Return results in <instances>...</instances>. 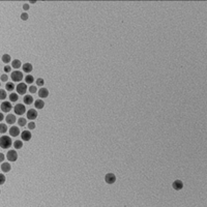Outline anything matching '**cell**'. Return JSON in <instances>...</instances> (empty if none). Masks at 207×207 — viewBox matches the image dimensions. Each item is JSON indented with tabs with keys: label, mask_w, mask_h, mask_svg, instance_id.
Segmentation results:
<instances>
[{
	"label": "cell",
	"mask_w": 207,
	"mask_h": 207,
	"mask_svg": "<svg viewBox=\"0 0 207 207\" xmlns=\"http://www.w3.org/2000/svg\"><path fill=\"white\" fill-rule=\"evenodd\" d=\"M36 84H37L38 86H43V85L45 84V81H44V79H41V78H38V79L36 80Z\"/></svg>",
	"instance_id": "cell-27"
},
{
	"label": "cell",
	"mask_w": 207,
	"mask_h": 207,
	"mask_svg": "<svg viewBox=\"0 0 207 207\" xmlns=\"http://www.w3.org/2000/svg\"><path fill=\"white\" fill-rule=\"evenodd\" d=\"M11 66L13 67H15V68H19V67H21V61L20 60H14L13 62H11Z\"/></svg>",
	"instance_id": "cell-18"
},
{
	"label": "cell",
	"mask_w": 207,
	"mask_h": 207,
	"mask_svg": "<svg viewBox=\"0 0 207 207\" xmlns=\"http://www.w3.org/2000/svg\"><path fill=\"white\" fill-rule=\"evenodd\" d=\"M34 106H35V108L37 109H43L45 107V103L43 100H36L35 103H34Z\"/></svg>",
	"instance_id": "cell-15"
},
{
	"label": "cell",
	"mask_w": 207,
	"mask_h": 207,
	"mask_svg": "<svg viewBox=\"0 0 207 207\" xmlns=\"http://www.w3.org/2000/svg\"><path fill=\"white\" fill-rule=\"evenodd\" d=\"M6 130H7V126H6V124H3V123L0 124V133H1V134H4V133H6Z\"/></svg>",
	"instance_id": "cell-20"
},
{
	"label": "cell",
	"mask_w": 207,
	"mask_h": 207,
	"mask_svg": "<svg viewBox=\"0 0 207 207\" xmlns=\"http://www.w3.org/2000/svg\"><path fill=\"white\" fill-rule=\"evenodd\" d=\"M18 123H19V125H20V126H24L25 124H27V121H26V119H25V118L21 117V118H19V120H18Z\"/></svg>",
	"instance_id": "cell-25"
},
{
	"label": "cell",
	"mask_w": 207,
	"mask_h": 207,
	"mask_svg": "<svg viewBox=\"0 0 207 207\" xmlns=\"http://www.w3.org/2000/svg\"><path fill=\"white\" fill-rule=\"evenodd\" d=\"M4 72L5 73H9L10 72V66H8V65L7 66H4Z\"/></svg>",
	"instance_id": "cell-33"
},
{
	"label": "cell",
	"mask_w": 207,
	"mask_h": 207,
	"mask_svg": "<svg viewBox=\"0 0 207 207\" xmlns=\"http://www.w3.org/2000/svg\"><path fill=\"white\" fill-rule=\"evenodd\" d=\"M3 118H4L3 114H2V113H0V121H2V120H3Z\"/></svg>",
	"instance_id": "cell-36"
},
{
	"label": "cell",
	"mask_w": 207,
	"mask_h": 207,
	"mask_svg": "<svg viewBox=\"0 0 207 207\" xmlns=\"http://www.w3.org/2000/svg\"><path fill=\"white\" fill-rule=\"evenodd\" d=\"M32 64L31 63H25L24 65H23V71H24L25 73H30L32 71Z\"/></svg>",
	"instance_id": "cell-16"
},
{
	"label": "cell",
	"mask_w": 207,
	"mask_h": 207,
	"mask_svg": "<svg viewBox=\"0 0 207 207\" xmlns=\"http://www.w3.org/2000/svg\"><path fill=\"white\" fill-rule=\"evenodd\" d=\"M0 85H1V83H0Z\"/></svg>",
	"instance_id": "cell-37"
},
{
	"label": "cell",
	"mask_w": 207,
	"mask_h": 207,
	"mask_svg": "<svg viewBox=\"0 0 207 207\" xmlns=\"http://www.w3.org/2000/svg\"><path fill=\"white\" fill-rule=\"evenodd\" d=\"M115 180H116V177H115V175L113 173H108V174H106V176H105V181L108 183V184H113V183L115 182Z\"/></svg>",
	"instance_id": "cell-3"
},
{
	"label": "cell",
	"mask_w": 207,
	"mask_h": 207,
	"mask_svg": "<svg viewBox=\"0 0 207 207\" xmlns=\"http://www.w3.org/2000/svg\"><path fill=\"white\" fill-rule=\"evenodd\" d=\"M27 90V86L25 83H19L18 86H17V91H18L19 94H25Z\"/></svg>",
	"instance_id": "cell-6"
},
{
	"label": "cell",
	"mask_w": 207,
	"mask_h": 207,
	"mask_svg": "<svg viewBox=\"0 0 207 207\" xmlns=\"http://www.w3.org/2000/svg\"><path fill=\"white\" fill-rule=\"evenodd\" d=\"M21 19H22V20H24V21H25V20H27V19H28V15H27L26 13L22 14V15H21Z\"/></svg>",
	"instance_id": "cell-31"
},
{
	"label": "cell",
	"mask_w": 207,
	"mask_h": 207,
	"mask_svg": "<svg viewBox=\"0 0 207 207\" xmlns=\"http://www.w3.org/2000/svg\"><path fill=\"white\" fill-rule=\"evenodd\" d=\"M33 77L31 76V75H28V76H26V78H25V81H26V83H28V84H31V83H33Z\"/></svg>",
	"instance_id": "cell-24"
},
{
	"label": "cell",
	"mask_w": 207,
	"mask_h": 207,
	"mask_svg": "<svg viewBox=\"0 0 207 207\" xmlns=\"http://www.w3.org/2000/svg\"><path fill=\"white\" fill-rule=\"evenodd\" d=\"M19 134H20V129H19V128H17V126H11L9 129V135L11 137H17V136H19Z\"/></svg>",
	"instance_id": "cell-10"
},
{
	"label": "cell",
	"mask_w": 207,
	"mask_h": 207,
	"mask_svg": "<svg viewBox=\"0 0 207 207\" xmlns=\"http://www.w3.org/2000/svg\"><path fill=\"white\" fill-rule=\"evenodd\" d=\"M6 156H7V159L9 162H16L17 158H18V154H17V152L15 150H9L6 154Z\"/></svg>",
	"instance_id": "cell-5"
},
{
	"label": "cell",
	"mask_w": 207,
	"mask_h": 207,
	"mask_svg": "<svg viewBox=\"0 0 207 207\" xmlns=\"http://www.w3.org/2000/svg\"><path fill=\"white\" fill-rule=\"evenodd\" d=\"M22 146H23L22 141H16V142L14 143V147H15L16 149H20V148H22Z\"/></svg>",
	"instance_id": "cell-23"
},
{
	"label": "cell",
	"mask_w": 207,
	"mask_h": 207,
	"mask_svg": "<svg viewBox=\"0 0 207 207\" xmlns=\"http://www.w3.org/2000/svg\"><path fill=\"white\" fill-rule=\"evenodd\" d=\"M6 122L8 124H14L16 122V116L14 114H9L6 116Z\"/></svg>",
	"instance_id": "cell-13"
},
{
	"label": "cell",
	"mask_w": 207,
	"mask_h": 207,
	"mask_svg": "<svg viewBox=\"0 0 207 207\" xmlns=\"http://www.w3.org/2000/svg\"><path fill=\"white\" fill-rule=\"evenodd\" d=\"M5 99H6V91L0 89V100H5Z\"/></svg>",
	"instance_id": "cell-26"
},
{
	"label": "cell",
	"mask_w": 207,
	"mask_h": 207,
	"mask_svg": "<svg viewBox=\"0 0 207 207\" xmlns=\"http://www.w3.org/2000/svg\"><path fill=\"white\" fill-rule=\"evenodd\" d=\"M23 9H24V10H28V9H29V5H28V4H24V5H23Z\"/></svg>",
	"instance_id": "cell-34"
},
{
	"label": "cell",
	"mask_w": 207,
	"mask_h": 207,
	"mask_svg": "<svg viewBox=\"0 0 207 207\" xmlns=\"http://www.w3.org/2000/svg\"><path fill=\"white\" fill-rule=\"evenodd\" d=\"M49 95V91L48 89L46 88H41V90L38 91V96L41 97V99H45V97H47Z\"/></svg>",
	"instance_id": "cell-12"
},
{
	"label": "cell",
	"mask_w": 207,
	"mask_h": 207,
	"mask_svg": "<svg viewBox=\"0 0 207 207\" xmlns=\"http://www.w3.org/2000/svg\"><path fill=\"white\" fill-rule=\"evenodd\" d=\"M18 94L17 93H10V95H9V100H10V102H17L18 101Z\"/></svg>",
	"instance_id": "cell-19"
},
{
	"label": "cell",
	"mask_w": 207,
	"mask_h": 207,
	"mask_svg": "<svg viewBox=\"0 0 207 207\" xmlns=\"http://www.w3.org/2000/svg\"><path fill=\"white\" fill-rule=\"evenodd\" d=\"M11 169V167L8 163H3L2 166H1V170L4 172V173H7V172H9Z\"/></svg>",
	"instance_id": "cell-14"
},
{
	"label": "cell",
	"mask_w": 207,
	"mask_h": 207,
	"mask_svg": "<svg viewBox=\"0 0 207 207\" xmlns=\"http://www.w3.org/2000/svg\"><path fill=\"white\" fill-rule=\"evenodd\" d=\"M1 81H3V82L7 81V75H2V77H1Z\"/></svg>",
	"instance_id": "cell-32"
},
{
	"label": "cell",
	"mask_w": 207,
	"mask_h": 207,
	"mask_svg": "<svg viewBox=\"0 0 207 207\" xmlns=\"http://www.w3.org/2000/svg\"><path fill=\"white\" fill-rule=\"evenodd\" d=\"M28 129H35V123H34L33 121L29 122V123H28Z\"/></svg>",
	"instance_id": "cell-29"
},
{
	"label": "cell",
	"mask_w": 207,
	"mask_h": 207,
	"mask_svg": "<svg viewBox=\"0 0 207 207\" xmlns=\"http://www.w3.org/2000/svg\"><path fill=\"white\" fill-rule=\"evenodd\" d=\"M2 61H3L4 63H8V62L10 61V56H9L8 54H4V55L2 56Z\"/></svg>",
	"instance_id": "cell-21"
},
{
	"label": "cell",
	"mask_w": 207,
	"mask_h": 207,
	"mask_svg": "<svg viewBox=\"0 0 207 207\" xmlns=\"http://www.w3.org/2000/svg\"><path fill=\"white\" fill-rule=\"evenodd\" d=\"M29 91H30L31 93H35L36 92V87H35V86H30V87H29Z\"/></svg>",
	"instance_id": "cell-30"
},
{
	"label": "cell",
	"mask_w": 207,
	"mask_h": 207,
	"mask_svg": "<svg viewBox=\"0 0 207 207\" xmlns=\"http://www.w3.org/2000/svg\"><path fill=\"white\" fill-rule=\"evenodd\" d=\"M37 117V112L36 110H34V109H30V110H28L27 112V118L30 119V120H34Z\"/></svg>",
	"instance_id": "cell-7"
},
{
	"label": "cell",
	"mask_w": 207,
	"mask_h": 207,
	"mask_svg": "<svg viewBox=\"0 0 207 207\" xmlns=\"http://www.w3.org/2000/svg\"><path fill=\"white\" fill-rule=\"evenodd\" d=\"M24 103H25V105H31V104L33 103L32 96L31 95H25L24 96Z\"/></svg>",
	"instance_id": "cell-17"
},
{
	"label": "cell",
	"mask_w": 207,
	"mask_h": 207,
	"mask_svg": "<svg viewBox=\"0 0 207 207\" xmlns=\"http://www.w3.org/2000/svg\"><path fill=\"white\" fill-rule=\"evenodd\" d=\"M172 186H173L174 189H176V191H180V189L183 187V183L180 180H175L173 182V184H172Z\"/></svg>",
	"instance_id": "cell-11"
},
{
	"label": "cell",
	"mask_w": 207,
	"mask_h": 207,
	"mask_svg": "<svg viewBox=\"0 0 207 207\" xmlns=\"http://www.w3.org/2000/svg\"><path fill=\"white\" fill-rule=\"evenodd\" d=\"M5 182V176L3 174H0V185H2Z\"/></svg>",
	"instance_id": "cell-28"
},
{
	"label": "cell",
	"mask_w": 207,
	"mask_h": 207,
	"mask_svg": "<svg viewBox=\"0 0 207 207\" xmlns=\"http://www.w3.org/2000/svg\"><path fill=\"white\" fill-rule=\"evenodd\" d=\"M1 110L3 112H9L11 110V105L8 102H3L1 104Z\"/></svg>",
	"instance_id": "cell-8"
},
{
	"label": "cell",
	"mask_w": 207,
	"mask_h": 207,
	"mask_svg": "<svg viewBox=\"0 0 207 207\" xmlns=\"http://www.w3.org/2000/svg\"><path fill=\"white\" fill-rule=\"evenodd\" d=\"M11 80H13L14 82H20L21 80L23 79V74L19 71H16V72H13L11 73Z\"/></svg>",
	"instance_id": "cell-2"
},
{
	"label": "cell",
	"mask_w": 207,
	"mask_h": 207,
	"mask_svg": "<svg viewBox=\"0 0 207 207\" xmlns=\"http://www.w3.org/2000/svg\"><path fill=\"white\" fill-rule=\"evenodd\" d=\"M21 138L23 141H29L31 139V133L29 130H24L21 134Z\"/></svg>",
	"instance_id": "cell-9"
},
{
	"label": "cell",
	"mask_w": 207,
	"mask_h": 207,
	"mask_svg": "<svg viewBox=\"0 0 207 207\" xmlns=\"http://www.w3.org/2000/svg\"><path fill=\"white\" fill-rule=\"evenodd\" d=\"M11 139L7 136H2L0 138V147L3 148V149H7L11 146Z\"/></svg>",
	"instance_id": "cell-1"
},
{
	"label": "cell",
	"mask_w": 207,
	"mask_h": 207,
	"mask_svg": "<svg viewBox=\"0 0 207 207\" xmlns=\"http://www.w3.org/2000/svg\"><path fill=\"white\" fill-rule=\"evenodd\" d=\"M25 111H26V108L24 105H22V104H18V105L15 107V112L18 115H23L25 113Z\"/></svg>",
	"instance_id": "cell-4"
},
{
	"label": "cell",
	"mask_w": 207,
	"mask_h": 207,
	"mask_svg": "<svg viewBox=\"0 0 207 207\" xmlns=\"http://www.w3.org/2000/svg\"><path fill=\"white\" fill-rule=\"evenodd\" d=\"M5 88H6V90H8V91H13L14 89H15V85H14V83H7L6 84V86H5Z\"/></svg>",
	"instance_id": "cell-22"
},
{
	"label": "cell",
	"mask_w": 207,
	"mask_h": 207,
	"mask_svg": "<svg viewBox=\"0 0 207 207\" xmlns=\"http://www.w3.org/2000/svg\"><path fill=\"white\" fill-rule=\"evenodd\" d=\"M4 160V154L3 153H0V163L3 162Z\"/></svg>",
	"instance_id": "cell-35"
}]
</instances>
